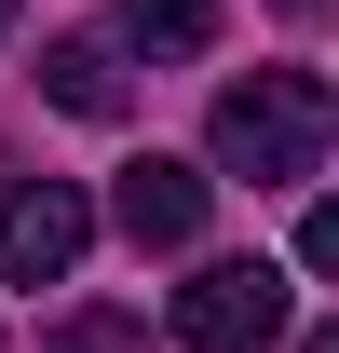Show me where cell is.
<instances>
[{
  "instance_id": "6da1fadb",
  "label": "cell",
  "mask_w": 339,
  "mask_h": 353,
  "mask_svg": "<svg viewBox=\"0 0 339 353\" xmlns=\"http://www.w3.org/2000/svg\"><path fill=\"white\" fill-rule=\"evenodd\" d=\"M312 163H326V95L298 68H258L217 95V176H312Z\"/></svg>"
},
{
  "instance_id": "8fae6325",
  "label": "cell",
  "mask_w": 339,
  "mask_h": 353,
  "mask_svg": "<svg viewBox=\"0 0 339 353\" xmlns=\"http://www.w3.org/2000/svg\"><path fill=\"white\" fill-rule=\"evenodd\" d=\"M0 28H14V0H0Z\"/></svg>"
},
{
  "instance_id": "30bf717a",
  "label": "cell",
  "mask_w": 339,
  "mask_h": 353,
  "mask_svg": "<svg viewBox=\"0 0 339 353\" xmlns=\"http://www.w3.org/2000/svg\"><path fill=\"white\" fill-rule=\"evenodd\" d=\"M312 353H339V326H326V340H312Z\"/></svg>"
},
{
  "instance_id": "3957f363",
  "label": "cell",
  "mask_w": 339,
  "mask_h": 353,
  "mask_svg": "<svg viewBox=\"0 0 339 353\" xmlns=\"http://www.w3.org/2000/svg\"><path fill=\"white\" fill-rule=\"evenodd\" d=\"M176 340L190 353H271L285 340V272L271 259H204L176 285Z\"/></svg>"
},
{
  "instance_id": "9c48e42d",
  "label": "cell",
  "mask_w": 339,
  "mask_h": 353,
  "mask_svg": "<svg viewBox=\"0 0 339 353\" xmlns=\"http://www.w3.org/2000/svg\"><path fill=\"white\" fill-rule=\"evenodd\" d=\"M285 14H326V0H285Z\"/></svg>"
},
{
  "instance_id": "5b68a950",
  "label": "cell",
  "mask_w": 339,
  "mask_h": 353,
  "mask_svg": "<svg viewBox=\"0 0 339 353\" xmlns=\"http://www.w3.org/2000/svg\"><path fill=\"white\" fill-rule=\"evenodd\" d=\"M41 95H54V109H82V123H123V54H109V41H95V28H68V41H41Z\"/></svg>"
},
{
  "instance_id": "7a4b0ae2",
  "label": "cell",
  "mask_w": 339,
  "mask_h": 353,
  "mask_svg": "<svg viewBox=\"0 0 339 353\" xmlns=\"http://www.w3.org/2000/svg\"><path fill=\"white\" fill-rule=\"evenodd\" d=\"M82 245H95V204L68 190V176L0 163V285H68Z\"/></svg>"
},
{
  "instance_id": "8992f818",
  "label": "cell",
  "mask_w": 339,
  "mask_h": 353,
  "mask_svg": "<svg viewBox=\"0 0 339 353\" xmlns=\"http://www.w3.org/2000/svg\"><path fill=\"white\" fill-rule=\"evenodd\" d=\"M123 41L136 54H204L217 41V0H123Z\"/></svg>"
},
{
  "instance_id": "52a82bcc",
  "label": "cell",
  "mask_w": 339,
  "mask_h": 353,
  "mask_svg": "<svg viewBox=\"0 0 339 353\" xmlns=\"http://www.w3.org/2000/svg\"><path fill=\"white\" fill-rule=\"evenodd\" d=\"M54 353H150V326H136V312H68Z\"/></svg>"
},
{
  "instance_id": "277c9868",
  "label": "cell",
  "mask_w": 339,
  "mask_h": 353,
  "mask_svg": "<svg viewBox=\"0 0 339 353\" xmlns=\"http://www.w3.org/2000/svg\"><path fill=\"white\" fill-rule=\"evenodd\" d=\"M204 204H217V176H204V163H176V150H150V163L109 176V218H123L136 259H176V245L204 231Z\"/></svg>"
},
{
  "instance_id": "ba28073f",
  "label": "cell",
  "mask_w": 339,
  "mask_h": 353,
  "mask_svg": "<svg viewBox=\"0 0 339 353\" xmlns=\"http://www.w3.org/2000/svg\"><path fill=\"white\" fill-rule=\"evenodd\" d=\"M298 272H339V204H312V218H298Z\"/></svg>"
}]
</instances>
